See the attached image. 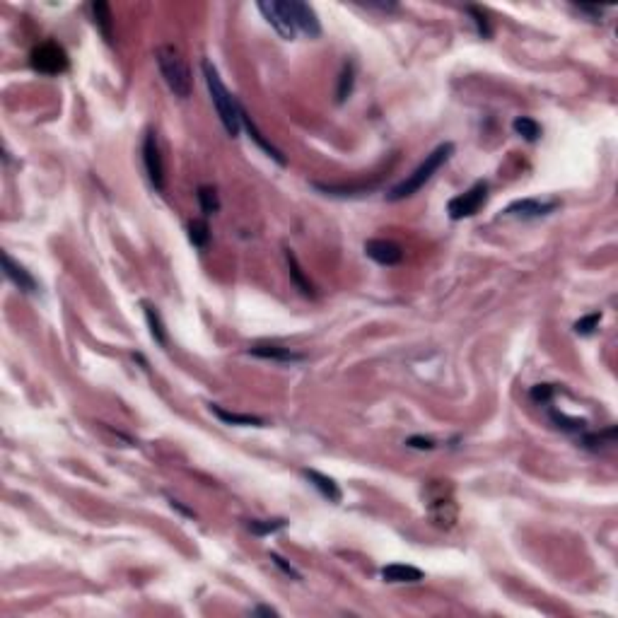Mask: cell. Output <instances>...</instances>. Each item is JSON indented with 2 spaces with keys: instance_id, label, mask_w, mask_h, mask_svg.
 <instances>
[{
  "instance_id": "6da1fadb",
  "label": "cell",
  "mask_w": 618,
  "mask_h": 618,
  "mask_svg": "<svg viewBox=\"0 0 618 618\" xmlns=\"http://www.w3.org/2000/svg\"><path fill=\"white\" fill-rule=\"evenodd\" d=\"M203 78L227 135L229 138H237L239 131H242V104H239L237 97L225 87L220 73H217V68L210 61H203Z\"/></svg>"
},
{
  "instance_id": "7a4b0ae2",
  "label": "cell",
  "mask_w": 618,
  "mask_h": 618,
  "mask_svg": "<svg viewBox=\"0 0 618 618\" xmlns=\"http://www.w3.org/2000/svg\"><path fill=\"white\" fill-rule=\"evenodd\" d=\"M452 155H454V145H452V143L437 145V148H435L430 155L425 157V160L418 164L413 172L406 176L404 181H399V184L394 186L389 193H387V201L396 203V201H404V198H411L413 193H418L423 186L428 184V181L433 179L435 174H437L440 167H445V164L450 162Z\"/></svg>"
},
{
  "instance_id": "3957f363",
  "label": "cell",
  "mask_w": 618,
  "mask_h": 618,
  "mask_svg": "<svg viewBox=\"0 0 618 618\" xmlns=\"http://www.w3.org/2000/svg\"><path fill=\"white\" fill-rule=\"evenodd\" d=\"M155 61L169 90L179 99H186L191 94V70L181 51L172 44H162L155 49Z\"/></svg>"
},
{
  "instance_id": "277c9868",
  "label": "cell",
  "mask_w": 618,
  "mask_h": 618,
  "mask_svg": "<svg viewBox=\"0 0 618 618\" xmlns=\"http://www.w3.org/2000/svg\"><path fill=\"white\" fill-rule=\"evenodd\" d=\"M29 63L41 75H61L70 66L66 49L56 41H44V44L34 46L32 54H29Z\"/></svg>"
},
{
  "instance_id": "5b68a950",
  "label": "cell",
  "mask_w": 618,
  "mask_h": 618,
  "mask_svg": "<svg viewBox=\"0 0 618 618\" xmlns=\"http://www.w3.org/2000/svg\"><path fill=\"white\" fill-rule=\"evenodd\" d=\"M486 201H488V184L486 181H476L469 191H464V193H459V196L452 198L450 205H447V213H450L452 220H464V217H471V215L479 213V210L486 205Z\"/></svg>"
},
{
  "instance_id": "8992f818",
  "label": "cell",
  "mask_w": 618,
  "mask_h": 618,
  "mask_svg": "<svg viewBox=\"0 0 618 618\" xmlns=\"http://www.w3.org/2000/svg\"><path fill=\"white\" fill-rule=\"evenodd\" d=\"M285 10H287V15H290V22H292V27H295V32H302L304 37H309V39H316L321 34L319 17H316L311 5L299 3V0H290V3H285Z\"/></svg>"
},
{
  "instance_id": "52a82bcc",
  "label": "cell",
  "mask_w": 618,
  "mask_h": 618,
  "mask_svg": "<svg viewBox=\"0 0 618 618\" xmlns=\"http://www.w3.org/2000/svg\"><path fill=\"white\" fill-rule=\"evenodd\" d=\"M143 162H145V172H148V179L150 184L155 186V191H164V162H162V152H160V145H157L155 131H148V135H145Z\"/></svg>"
},
{
  "instance_id": "ba28073f",
  "label": "cell",
  "mask_w": 618,
  "mask_h": 618,
  "mask_svg": "<svg viewBox=\"0 0 618 618\" xmlns=\"http://www.w3.org/2000/svg\"><path fill=\"white\" fill-rule=\"evenodd\" d=\"M258 10H261L263 17L268 20V25L273 27L282 39H287V41L295 39L297 32H295V27H292V22H290V15H287V10H285V3H280V0H270V3H266V0H263V3H258Z\"/></svg>"
},
{
  "instance_id": "9c48e42d",
  "label": "cell",
  "mask_w": 618,
  "mask_h": 618,
  "mask_svg": "<svg viewBox=\"0 0 618 618\" xmlns=\"http://www.w3.org/2000/svg\"><path fill=\"white\" fill-rule=\"evenodd\" d=\"M365 254L382 266H396L404 261V249L391 239H370L365 242Z\"/></svg>"
},
{
  "instance_id": "30bf717a",
  "label": "cell",
  "mask_w": 618,
  "mask_h": 618,
  "mask_svg": "<svg viewBox=\"0 0 618 618\" xmlns=\"http://www.w3.org/2000/svg\"><path fill=\"white\" fill-rule=\"evenodd\" d=\"M3 266H5V278L13 282L17 290L27 292V295H32V292L39 290V285H37V280L32 278V273H29L25 266H20L8 251L3 254Z\"/></svg>"
},
{
  "instance_id": "8fae6325",
  "label": "cell",
  "mask_w": 618,
  "mask_h": 618,
  "mask_svg": "<svg viewBox=\"0 0 618 618\" xmlns=\"http://www.w3.org/2000/svg\"><path fill=\"white\" fill-rule=\"evenodd\" d=\"M556 208H558L556 201L541 203V201H534V198H525V201H515L508 210H505V213H508L510 217H525V220H529V217L549 215L551 210H556Z\"/></svg>"
},
{
  "instance_id": "7c38bea8",
  "label": "cell",
  "mask_w": 618,
  "mask_h": 618,
  "mask_svg": "<svg viewBox=\"0 0 618 618\" xmlns=\"http://www.w3.org/2000/svg\"><path fill=\"white\" fill-rule=\"evenodd\" d=\"M249 355L263 357V360H275V362H299V360H304L302 353H295V350H290V348H282V345H270V343L251 345Z\"/></svg>"
},
{
  "instance_id": "4fadbf2b",
  "label": "cell",
  "mask_w": 618,
  "mask_h": 618,
  "mask_svg": "<svg viewBox=\"0 0 618 618\" xmlns=\"http://www.w3.org/2000/svg\"><path fill=\"white\" fill-rule=\"evenodd\" d=\"M90 17L94 22V27L99 29V34L104 37V41L107 44H111L114 41V32H111V27H114V20H111V10L107 3H102V0H94V3H90Z\"/></svg>"
},
{
  "instance_id": "5bb4252c",
  "label": "cell",
  "mask_w": 618,
  "mask_h": 618,
  "mask_svg": "<svg viewBox=\"0 0 618 618\" xmlns=\"http://www.w3.org/2000/svg\"><path fill=\"white\" fill-rule=\"evenodd\" d=\"M304 476H307V481L311 486L316 488V491L321 493L324 498L328 500V503H341V488H338V483L333 479H328V476H324V474H319V471H314V469H304Z\"/></svg>"
},
{
  "instance_id": "9a60e30c",
  "label": "cell",
  "mask_w": 618,
  "mask_h": 618,
  "mask_svg": "<svg viewBox=\"0 0 618 618\" xmlns=\"http://www.w3.org/2000/svg\"><path fill=\"white\" fill-rule=\"evenodd\" d=\"M382 578H384V582H391V585H399V582H420L423 570L413 568V565L391 563L382 568Z\"/></svg>"
},
{
  "instance_id": "2e32d148",
  "label": "cell",
  "mask_w": 618,
  "mask_h": 618,
  "mask_svg": "<svg viewBox=\"0 0 618 618\" xmlns=\"http://www.w3.org/2000/svg\"><path fill=\"white\" fill-rule=\"evenodd\" d=\"M242 126L246 128V133H249V138L254 140V143L258 145V148H261L263 152H266L268 157H273L275 162L278 164H285V157H282V152L278 150V148H273V145L268 143L266 138H263L261 133H258V128L254 126V121L249 119V116H246V111H244V107H242Z\"/></svg>"
},
{
  "instance_id": "e0dca14e",
  "label": "cell",
  "mask_w": 618,
  "mask_h": 618,
  "mask_svg": "<svg viewBox=\"0 0 618 618\" xmlns=\"http://www.w3.org/2000/svg\"><path fill=\"white\" fill-rule=\"evenodd\" d=\"M210 411H213V413L220 418L222 423H227V425H242V428H246V425H256V428L266 425V420H263V418H256V416H249V413H232V411H225L222 406H217V404H210Z\"/></svg>"
},
{
  "instance_id": "ac0fdd59",
  "label": "cell",
  "mask_w": 618,
  "mask_h": 618,
  "mask_svg": "<svg viewBox=\"0 0 618 618\" xmlns=\"http://www.w3.org/2000/svg\"><path fill=\"white\" fill-rule=\"evenodd\" d=\"M285 261H287V268H290V278L299 287V292H302L304 297H314V287H311V282L304 278V273H302V268H299L297 256L292 254V249H285Z\"/></svg>"
},
{
  "instance_id": "d6986e66",
  "label": "cell",
  "mask_w": 618,
  "mask_h": 618,
  "mask_svg": "<svg viewBox=\"0 0 618 618\" xmlns=\"http://www.w3.org/2000/svg\"><path fill=\"white\" fill-rule=\"evenodd\" d=\"M353 85H355V66H353V63H345L343 70H341L338 90H336V102L338 104H343L345 99L353 94Z\"/></svg>"
},
{
  "instance_id": "ffe728a7",
  "label": "cell",
  "mask_w": 618,
  "mask_h": 618,
  "mask_svg": "<svg viewBox=\"0 0 618 618\" xmlns=\"http://www.w3.org/2000/svg\"><path fill=\"white\" fill-rule=\"evenodd\" d=\"M143 307H145V319H148V324H150L152 338H155L160 345H167V333H164V324H162L160 311H157V307H152V304H148V302H145Z\"/></svg>"
},
{
  "instance_id": "44dd1931",
  "label": "cell",
  "mask_w": 618,
  "mask_h": 618,
  "mask_svg": "<svg viewBox=\"0 0 618 618\" xmlns=\"http://www.w3.org/2000/svg\"><path fill=\"white\" fill-rule=\"evenodd\" d=\"M512 128H515L517 135H522L525 140H529V143H537V140L541 138V126L534 119H529V116H517L515 123H512Z\"/></svg>"
},
{
  "instance_id": "7402d4cb",
  "label": "cell",
  "mask_w": 618,
  "mask_h": 618,
  "mask_svg": "<svg viewBox=\"0 0 618 618\" xmlns=\"http://www.w3.org/2000/svg\"><path fill=\"white\" fill-rule=\"evenodd\" d=\"M551 420L556 423L558 430L580 435L587 430V420H580V418H568L565 413H558V411H551Z\"/></svg>"
},
{
  "instance_id": "603a6c76",
  "label": "cell",
  "mask_w": 618,
  "mask_h": 618,
  "mask_svg": "<svg viewBox=\"0 0 618 618\" xmlns=\"http://www.w3.org/2000/svg\"><path fill=\"white\" fill-rule=\"evenodd\" d=\"M246 529L256 537H268V534H275L280 529H285V520H249L246 522Z\"/></svg>"
},
{
  "instance_id": "cb8c5ba5",
  "label": "cell",
  "mask_w": 618,
  "mask_h": 618,
  "mask_svg": "<svg viewBox=\"0 0 618 618\" xmlns=\"http://www.w3.org/2000/svg\"><path fill=\"white\" fill-rule=\"evenodd\" d=\"M198 203L205 215H215L220 210V198H217L215 186H198Z\"/></svg>"
},
{
  "instance_id": "d4e9b609",
  "label": "cell",
  "mask_w": 618,
  "mask_h": 618,
  "mask_svg": "<svg viewBox=\"0 0 618 618\" xmlns=\"http://www.w3.org/2000/svg\"><path fill=\"white\" fill-rule=\"evenodd\" d=\"M188 239L193 242V246L203 249V246L208 244V239H210L208 222H205V220H193L191 225H188Z\"/></svg>"
},
{
  "instance_id": "484cf974",
  "label": "cell",
  "mask_w": 618,
  "mask_h": 618,
  "mask_svg": "<svg viewBox=\"0 0 618 618\" xmlns=\"http://www.w3.org/2000/svg\"><path fill=\"white\" fill-rule=\"evenodd\" d=\"M599 321H602V314L592 311V314L582 316V319L575 324V331H578L580 336H590V333H594V328H599Z\"/></svg>"
},
{
  "instance_id": "4316f807",
  "label": "cell",
  "mask_w": 618,
  "mask_h": 618,
  "mask_svg": "<svg viewBox=\"0 0 618 618\" xmlns=\"http://www.w3.org/2000/svg\"><path fill=\"white\" fill-rule=\"evenodd\" d=\"M467 13H469L471 17H474V22H476V27H479V34H481V37H486V39H488V37H491V34H493V32H491V25H488L486 15H483V13H481V10H479V8H471V5H469V8H467Z\"/></svg>"
},
{
  "instance_id": "83f0119b",
  "label": "cell",
  "mask_w": 618,
  "mask_h": 618,
  "mask_svg": "<svg viewBox=\"0 0 618 618\" xmlns=\"http://www.w3.org/2000/svg\"><path fill=\"white\" fill-rule=\"evenodd\" d=\"M553 394H556V389H553L551 384H537L532 389V399L537 404H551V399H553Z\"/></svg>"
},
{
  "instance_id": "f1b7e54d",
  "label": "cell",
  "mask_w": 618,
  "mask_h": 618,
  "mask_svg": "<svg viewBox=\"0 0 618 618\" xmlns=\"http://www.w3.org/2000/svg\"><path fill=\"white\" fill-rule=\"evenodd\" d=\"M270 561H273L275 565H278V568L282 570V573H285V575H287V578H292V580H302V575H299V573H297V570H295V568H292V565H290V563H285V558H280V556H278V553H270Z\"/></svg>"
},
{
  "instance_id": "f546056e",
  "label": "cell",
  "mask_w": 618,
  "mask_h": 618,
  "mask_svg": "<svg viewBox=\"0 0 618 618\" xmlns=\"http://www.w3.org/2000/svg\"><path fill=\"white\" fill-rule=\"evenodd\" d=\"M360 5L367 10H379V13H391V10H396V3H377V0H367V3H360Z\"/></svg>"
},
{
  "instance_id": "4dcf8cb0",
  "label": "cell",
  "mask_w": 618,
  "mask_h": 618,
  "mask_svg": "<svg viewBox=\"0 0 618 618\" xmlns=\"http://www.w3.org/2000/svg\"><path fill=\"white\" fill-rule=\"evenodd\" d=\"M406 445L413 447V450H435V442H433V440H428V437H411Z\"/></svg>"
},
{
  "instance_id": "1f68e13d",
  "label": "cell",
  "mask_w": 618,
  "mask_h": 618,
  "mask_svg": "<svg viewBox=\"0 0 618 618\" xmlns=\"http://www.w3.org/2000/svg\"><path fill=\"white\" fill-rule=\"evenodd\" d=\"M578 13H585V15H590L592 17V22H597L599 17H602V8H592V5H578Z\"/></svg>"
},
{
  "instance_id": "d6a6232c",
  "label": "cell",
  "mask_w": 618,
  "mask_h": 618,
  "mask_svg": "<svg viewBox=\"0 0 618 618\" xmlns=\"http://www.w3.org/2000/svg\"><path fill=\"white\" fill-rule=\"evenodd\" d=\"M251 614H266V616H278V611L275 609H270V606H256L254 611H251Z\"/></svg>"
}]
</instances>
